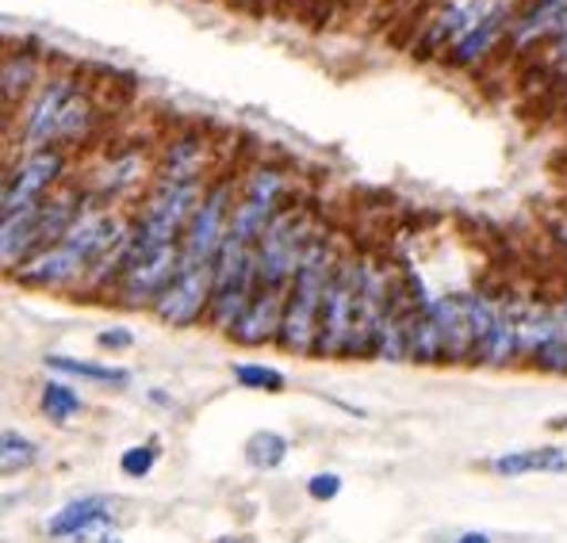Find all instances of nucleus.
<instances>
[{
    "mask_svg": "<svg viewBox=\"0 0 567 543\" xmlns=\"http://www.w3.org/2000/svg\"><path fill=\"white\" fill-rule=\"evenodd\" d=\"M333 261H338L333 238L327 230H315L311 241L303 246V253H299L288 288H284L280 330H277V345L284 353L307 356L315 348V325H319L322 291H327Z\"/></svg>",
    "mask_w": 567,
    "mask_h": 543,
    "instance_id": "f257e3e1",
    "label": "nucleus"
},
{
    "mask_svg": "<svg viewBox=\"0 0 567 543\" xmlns=\"http://www.w3.org/2000/svg\"><path fill=\"white\" fill-rule=\"evenodd\" d=\"M315 230L319 227H315L311 211H303V207H280L269 227L261 230V238L254 241V288L261 291L288 288L299 253H303V246L311 241Z\"/></svg>",
    "mask_w": 567,
    "mask_h": 543,
    "instance_id": "f03ea898",
    "label": "nucleus"
},
{
    "mask_svg": "<svg viewBox=\"0 0 567 543\" xmlns=\"http://www.w3.org/2000/svg\"><path fill=\"white\" fill-rule=\"evenodd\" d=\"M288 196V177H284L280 165H249L246 177H241L235 191V207H230V222H227V238L235 246H254L261 238V230L272 222V215L284 207Z\"/></svg>",
    "mask_w": 567,
    "mask_h": 543,
    "instance_id": "7ed1b4c3",
    "label": "nucleus"
},
{
    "mask_svg": "<svg viewBox=\"0 0 567 543\" xmlns=\"http://www.w3.org/2000/svg\"><path fill=\"white\" fill-rule=\"evenodd\" d=\"M235 191L238 180L230 173L207 180L199 191L196 207H192L185 230H181V246H177V261L192 264H215L223 238H227V222H230V207H235Z\"/></svg>",
    "mask_w": 567,
    "mask_h": 543,
    "instance_id": "20e7f679",
    "label": "nucleus"
},
{
    "mask_svg": "<svg viewBox=\"0 0 567 543\" xmlns=\"http://www.w3.org/2000/svg\"><path fill=\"white\" fill-rule=\"evenodd\" d=\"M353 303H357V257L353 253H338L322 291V306H319V325H315V356H346L349 345V330H353Z\"/></svg>",
    "mask_w": 567,
    "mask_h": 543,
    "instance_id": "39448f33",
    "label": "nucleus"
},
{
    "mask_svg": "<svg viewBox=\"0 0 567 543\" xmlns=\"http://www.w3.org/2000/svg\"><path fill=\"white\" fill-rule=\"evenodd\" d=\"M254 295V246H235L223 241L212 264V303H207V322L227 333L241 314V306Z\"/></svg>",
    "mask_w": 567,
    "mask_h": 543,
    "instance_id": "423d86ee",
    "label": "nucleus"
},
{
    "mask_svg": "<svg viewBox=\"0 0 567 543\" xmlns=\"http://www.w3.org/2000/svg\"><path fill=\"white\" fill-rule=\"evenodd\" d=\"M65 169H70V154L65 149H23L20 161L12 169H4V211H20V207L39 203V199L58 188Z\"/></svg>",
    "mask_w": 567,
    "mask_h": 543,
    "instance_id": "0eeeda50",
    "label": "nucleus"
},
{
    "mask_svg": "<svg viewBox=\"0 0 567 543\" xmlns=\"http://www.w3.org/2000/svg\"><path fill=\"white\" fill-rule=\"evenodd\" d=\"M207 303H212V264L177 261L169 283L154 299V317L173 330H188L207 314Z\"/></svg>",
    "mask_w": 567,
    "mask_h": 543,
    "instance_id": "6e6552de",
    "label": "nucleus"
},
{
    "mask_svg": "<svg viewBox=\"0 0 567 543\" xmlns=\"http://www.w3.org/2000/svg\"><path fill=\"white\" fill-rule=\"evenodd\" d=\"M81 81L73 73H50V77L39 81L31 88V96L20 104V115H16V138H20V149H43L54 146V123L62 104L73 96Z\"/></svg>",
    "mask_w": 567,
    "mask_h": 543,
    "instance_id": "1a4fd4ad",
    "label": "nucleus"
},
{
    "mask_svg": "<svg viewBox=\"0 0 567 543\" xmlns=\"http://www.w3.org/2000/svg\"><path fill=\"white\" fill-rule=\"evenodd\" d=\"M391 291V272L377 257H357V303H353V330H349L346 356H372L377 345V325Z\"/></svg>",
    "mask_w": 567,
    "mask_h": 543,
    "instance_id": "9d476101",
    "label": "nucleus"
},
{
    "mask_svg": "<svg viewBox=\"0 0 567 543\" xmlns=\"http://www.w3.org/2000/svg\"><path fill=\"white\" fill-rule=\"evenodd\" d=\"M173 269H177V246L162 249H127L123 269L112 283L115 303L127 306H154V299L162 295V288L169 283Z\"/></svg>",
    "mask_w": 567,
    "mask_h": 543,
    "instance_id": "9b49d317",
    "label": "nucleus"
},
{
    "mask_svg": "<svg viewBox=\"0 0 567 543\" xmlns=\"http://www.w3.org/2000/svg\"><path fill=\"white\" fill-rule=\"evenodd\" d=\"M511 12H514V0H491V8L456 39L453 46L441 54V62L449 70H475L483 65L498 46L506 43V23H511Z\"/></svg>",
    "mask_w": 567,
    "mask_h": 543,
    "instance_id": "f8f14e48",
    "label": "nucleus"
},
{
    "mask_svg": "<svg viewBox=\"0 0 567 543\" xmlns=\"http://www.w3.org/2000/svg\"><path fill=\"white\" fill-rule=\"evenodd\" d=\"M487 8H491V0H441L422 20L419 39H414V46H411L414 58H422V62L425 58H441Z\"/></svg>",
    "mask_w": 567,
    "mask_h": 543,
    "instance_id": "ddd939ff",
    "label": "nucleus"
},
{
    "mask_svg": "<svg viewBox=\"0 0 567 543\" xmlns=\"http://www.w3.org/2000/svg\"><path fill=\"white\" fill-rule=\"evenodd\" d=\"M564 20H567V0H514L503 46L514 50V54H525L533 46L556 43Z\"/></svg>",
    "mask_w": 567,
    "mask_h": 543,
    "instance_id": "4468645a",
    "label": "nucleus"
},
{
    "mask_svg": "<svg viewBox=\"0 0 567 543\" xmlns=\"http://www.w3.org/2000/svg\"><path fill=\"white\" fill-rule=\"evenodd\" d=\"M142 177H146V157H142L138 149H120V154H112L93 173L85 199L96 207H115L120 199H127V191L135 188Z\"/></svg>",
    "mask_w": 567,
    "mask_h": 543,
    "instance_id": "2eb2a0df",
    "label": "nucleus"
},
{
    "mask_svg": "<svg viewBox=\"0 0 567 543\" xmlns=\"http://www.w3.org/2000/svg\"><path fill=\"white\" fill-rule=\"evenodd\" d=\"M280 306H284V291H261V288H254V295H249V303L241 306V314L235 317V325L227 330V337L238 341V345H249V348L277 341Z\"/></svg>",
    "mask_w": 567,
    "mask_h": 543,
    "instance_id": "dca6fc26",
    "label": "nucleus"
},
{
    "mask_svg": "<svg viewBox=\"0 0 567 543\" xmlns=\"http://www.w3.org/2000/svg\"><path fill=\"white\" fill-rule=\"evenodd\" d=\"M35 249H43V238H39V203L20 207V211H0V272L20 269Z\"/></svg>",
    "mask_w": 567,
    "mask_h": 543,
    "instance_id": "f3484780",
    "label": "nucleus"
},
{
    "mask_svg": "<svg viewBox=\"0 0 567 543\" xmlns=\"http://www.w3.org/2000/svg\"><path fill=\"white\" fill-rule=\"evenodd\" d=\"M433 325L441 337V364H472V330L461 295H441L430 303Z\"/></svg>",
    "mask_w": 567,
    "mask_h": 543,
    "instance_id": "a211bd4d",
    "label": "nucleus"
},
{
    "mask_svg": "<svg viewBox=\"0 0 567 543\" xmlns=\"http://www.w3.org/2000/svg\"><path fill=\"white\" fill-rule=\"evenodd\" d=\"M115 521L107 498H73L62 509H54L47 521V536L50 540H85L89 532L107 529Z\"/></svg>",
    "mask_w": 567,
    "mask_h": 543,
    "instance_id": "6ab92c4d",
    "label": "nucleus"
},
{
    "mask_svg": "<svg viewBox=\"0 0 567 543\" xmlns=\"http://www.w3.org/2000/svg\"><path fill=\"white\" fill-rule=\"evenodd\" d=\"M207 146L199 135H177L173 142H165L162 157L154 165V180H177V184H192V180H207Z\"/></svg>",
    "mask_w": 567,
    "mask_h": 543,
    "instance_id": "aec40b11",
    "label": "nucleus"
},
{
    "mask_svg": "<svg viewBox=\"0 0 567 543\" xmlns=\"http://www.w3.org/2000/svg\"><path fill=\"white\" fill-rule=\"evenodd\" d=\"M93 127H96V104H93V96H89V88L78 85L73 88V96L62 104V112H58L54 146L70 154L73 146H81V142L93 135Z\"/></svg>",
    "mask_w": 567,
    "mask_h": 543,
    "instance_id": "412c9836",
    "label": "nucleus"
},
{
    "mask_svg": "<svg viewBox=\"0 0 567 543\" xmlns=\"http://www.w3.org/2000/svg\"><path fill=\"white\" fill-rule=\"evenodd\" d=\"M39 81H43V73H39L35 50H20V54L0 58V100L4 104H23Z\"/></svg>",
    "mask_w": 567,
    "mask_h": 543,
    "instance_id": "4be33fe9",
    "label": "nucleus"
},
{
    "mask_svg": "<svg viewBox=\"0 0 567 543\" xmlns=\"http://www.w3.org/2000/svg\"><path fill=\"white\" fill-rule=\"evenodd\" d=\"M491 471L506 474V479H518V474H533V471L560 474V471H567V452H560V448H525V452H506L491 463Z\"/></svg>",
    "mask_w": 567,
    "mask_h": 543,
    "instance_id": "5701e85b",
    "label": "nucleus"
},
{
    "mask_svg": "<svg viewBox=\"0 0 567 543\" xmlns=\"http://www.w3.org/2000/svg\"><path fill=\"white\" fill-rule=\"evenodd\" d=\"M47 367L62 375V379H93V383H104V387H127V383H131L127 367H112V364H100V361H81V356L50 353Z\"/></svg>",
    "mask_w": 567,
    "mask_h": 543,
    "instance_id": "b1692460",
    "label": "nucleus"
},
{
    "mask_svg": "<svg viewBox=\"0 0 567 543\" xmlns=\"http://www.w3.org/2000/svg\"><path fill=\"white\" fill-rule=\"evenodd\" d=\"M39 463V445L28 440L23 432L4 429L0 432V479H12V474H23Z\"/></svg>",
    "mask_w": 567,
    "mask_h": 543,
    "instance_id": "393cba45",
    "label": "nucleus"
},
{
    "mask_svg": "<svg viewBox=\"0 0 567 543\" xmlns=\"http://www.w3.org/2000/svg\"><path fill=\"white\" fill-rule=\"evenodd\" d=\"M81 406H85L81 395L73 390V383H65V379H50L43 387V395H39V409H43V417L54 425L73 421V417L81 414Z\"/></svg>",
    "mask_w": 567,
    "mask_h": 543,
    "instance_id": "a878e982",
    "label": "nucleus"
},
{
    "mask_svg": "<svg viewBox=\"0 0 567 543\" xmlns=\"http://www.w3.org/2000/svg\"><path fill=\"white\" fill-rule=\"evenodd\" d=\"M529 364L548 375H567V314L564 311L556 317L553 333H548V337L537 345V353L529 356Z\"/></svg>",
    "mask_w": 567,
    "mask_h": 543,
    "instance_id": "bb28decb",
    "label": "nucleus"
},
{
    "mask_svg": "<svg viewBox=\"0 0 567 543\" xmlns=\"http://www.w3.org/2000/svg\"><path fill=\"white\" fill-rule=\"evenodd\" d=\"M246 459L257 471H277L284 459H288V437H280V432H272V429L254 432V437L246 440Z\"/></svg>",
    "mask_w": 567,
    "mask_h": 543,
    "instance_id": "cd10ccee",
    "label": "nucleus"
},
{
    "mask_svg": "<svg viewBox=\"0 0 567 543\" xmlns=\"http://www.w3.org/2000/svg\"><path fill=\"white\" fill-rule=\"evenodd\" d=\"M230 375H235L246 390H269V395H277V390H284V383H288L277 367H265V364H235Z\"/></svg>",
    "mask_w": 567,
    "mask_h": 543,
    "instance_id": "c85d7f7f",
    "label": "nucleus"
},
{
    "mask_svg": "<svg viewBox=\"0 0 567 543\" xmlns=\"http://www.w3.org/2000/svg\"><path fill=\"white\" fill-rule=\"evenodd\" d=\"M154 463H157V445H135L120 456V471L127 479H146L154 471Z\"/></svg>",
    "mask_w": 567,
    "mask_h": 543,
    "instance_id": "c756f323",
    "label": "nucleus"
},
{
    "mask_svg": "<svg viewBox=\"0 0 567 543\" xmlns=\"http://www.w3.org/2000/svg\"><path fill=\"white\" fill-rule=\"evenodd\" d=\"M307 494H311L315 501H333L341 494V474L333 471H319L311 482H307Z\"/></svg>",
    "mask_w": 567,
    "mask_h": 543,
    "instance_id": "7c9ffc66",
    "label": "nucleus"
},
{
    "mask_svg": "<svg viewBox=\"0 0 567 543\" xmlns=\"http://www.w3.org/2000/svg\"><path fill=\"white\" fill-rule=\"evenodd\" d=\"M545 58H548V65H553V77L567 81V39H560V43L548 46Z\"/></svg>",
    "mask_w": 567,
    "mask_h": 543,
    "instance_id": "2f4dec72",
    "label": "nucleus"
},
{
    "mask_svg": "<svg viewBox=\"0 0 567 543\" xmlns=\"http://www.w3.org/2000/svg\"><path fill=\"white\" fill-rule=\"evenodd\" d=\"M96 341H100V348H131L135 345V333L131 330H104Z\"/></svg>",
    "mask_w": 567,
    "mask_h": 543,
    "instance_id": "473e14b6",
    "label": "nucleus"
},
{
    "mask_svg": "<svg viewBox=\"0 0 567 543\" xmlns=\"http://www.w3.org/2000/svg\"><path fill=\"white\" fill-rule=\"evenodd\" d=\"M553 241H556V246H560L564 253H567V219H560V222H556V227H553Z\"/></svg>",
    "mask_w": 567,
    "mask_h": 543,
    "instance_id": "72a5a7b5",
    "label": "nucleus"
},
{
    "mask_svg": "<svg viewBox=\"0 0 567 543\" xmlns=\"http://www.w3.org/2000/svg\"><path fill=\"white\" fill-rule=\"evenodd\" d=\"M456 543H491V536H487V532H464Z\"/></svg>",
    "mask_w": 567,
    "mask_h": 543,
    "instance_id": "f704fd0d",
    "label": "nucleus"
},
{
    "mask_svg": "<svg viewBox=\"0 0 567 543\" xmlns=\"http://www.w3.org/2000/svg\"><path fill=\"white\" fill-rule=\"evenodd\" d=\"M96 543H123V540H120V536H100Z\"/></svg>",
    "mask_w": 567,
    "mask_h": 543,
    "instance_id": "c9c22d12",
    "label": "nucleus"
},
{
    "mask_svg": "<svg viewBox=\"0 0 567 543\" xmlns=\"http://www.w3.org/2000/svg\"><path fill=\"white\" fill-rule=\"evenodd\" d=\"M215 543H246V540H230V536H227V540H215Z\"/></svg>",
    "mask_w": 567,
    "mask_h": 543,
    "instance_id": "e433bc0d",
    "label": "nucleus"
},
{
    "mask_svg": "<svg viewBox=\"0 0 567 543\" xmlns=\"http://www.w3.org/2000/svg\"><path fill=\"white\" fill-rule=\"evenodd\" d=\"M560 311H564V314H567V299H564V306H560Z\"/></svg>",
    "mask_w": 567,
    "mask_h": 543,
    "instance_id": "4c0bfd02",
    "label": "nucleus"
}]
</instances>
